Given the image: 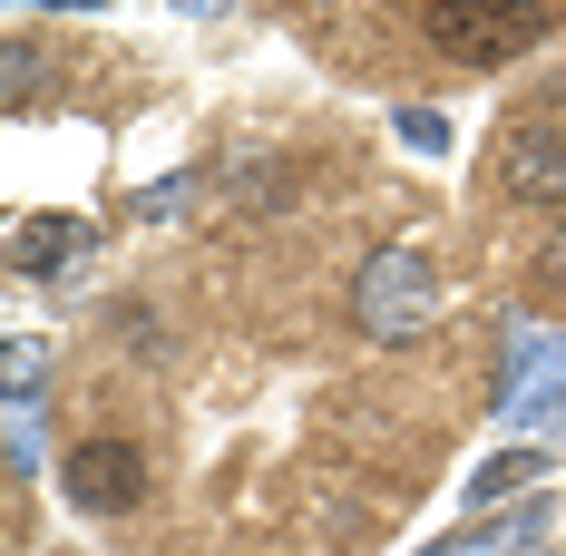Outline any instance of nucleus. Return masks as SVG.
Listing matches in <instances>:
<instances>
[{
	"label": "nucleus",
	"instance_id": "obj_1",
	"mask_svg": "<svg viewBox=\"0 0 566 556\" xmlns=\"http://www.w3.org/2000/svg\"><path fill=\"white\" fill-rule=\"evenodd\" d=\"M420 40L459 69H499V59H527L537 40L566 30V0H420L410 10Z\"/></svg>",
	"mask_w": 566,
	"mask_h": 556
},
{
	"label": "nucleus",
	"instance_id": "obj_2",
	"mask_svg": "<svg viewBox=\"0 0 566 556\" xmlns=\"http://www.w3.org/2000/svg\"><path fill=\"white\" fill-rule=\"evenodd\" d=\"M59 489H69V507H88V517H117V507L147 499V449L137 440H78L59 459Z\"/></svg>",
	"mask_w": 566,
	"mask_h": 556
},
{
	"label": "nucleus",
	"instance_id": "obj_3",
	"mask_svg": "<svg viewBox=\"0 0 566 556\" xmlns=\"http://www.w3.org/2000/svg\"><path fill=\"white\" fill-rule=\"evenodd\" d=\"M499 186H509V196H527V206H557V196H566V137L517 127L509 147H499Z\"/></svg>",
	"mask_w": 566,
	"mask_h": 556
},
{
	"label": "nucleus",
	"instance_id": "obj_4",
	"mask_svg": "<svg viewBox=\"0 0 566 556\" xmlns=\"http://www.w3.org/2000/svg\"><path fill=\"white\" fill-rule=\"evenodd\" d=\"M88 244H98L88 216H20L10 224V264H20V274H59V264H78Z\"/></svg>",
	"mask_w": 566,
	"mask_h": 556
},
{
	"label": "nucleus",
	"instance_id": "obj_5",
	"mask_svg": "<svg viewBox=\"0 0 566 556\" xmlns=\"http://www.w3.org/2000/svg\"><path fill=\"white\" fill-rule=\"evenodd\" d=\"M420 293H430V283H420V264H410V254L371 264V274H361V323H400V313H420Z\"/></svg>",
	"mask_w": 566,
	"mask_h": 556
}]
</instances>
